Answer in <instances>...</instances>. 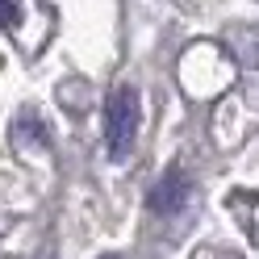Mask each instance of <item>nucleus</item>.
<instances>
[{"label":"nucleus","mask_w":259,"mask_h":259,"mask_svg":"<svg viewBox=\"0 0 259 259\" xmlns=\"http://www.w3.org/2000/svg\"><path fill=\"white\" fill-rule=\"evenodd\" d=\"M134 134H138V92L134 88H113L109 101H105V142H109V155L117 163L130 155Z\"/></svg>","instance_id":"1"},{"label":"nucleus","mask_w":259,"mask_h":259,"mask_svg":"<svg viewBox=\"0 0 259 259\" xmlns=\"http://www.w3.org/2000/svg\"><path fill=\"white\" fill-rule=\"evenodd\" d=\"M184 197H188V180H184L180 167H171V171H163V180L151 188L147 205L155 209V213H176V209L184 205Z\"/></svg>","instance_id":"2"},{"label":"nucleus","mask_w":259,"mask_h":259,"mask_svg":"<svg viewBox=\"0 0 259 259\" xmlns=\"http://www.w3.org/2000/svg\"><path fill=\"white\" fill-rule=\"evenodd\" d=\"M21 21V5H17V0H0V25H17Z\"/></svg>","instance_id":"3"}]
</instances>
